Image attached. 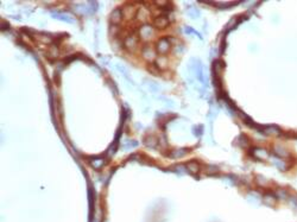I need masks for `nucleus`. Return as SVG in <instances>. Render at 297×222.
<instances>
[{
  "label": "nucleus",
  "mask_w": 297,
  "mask_h": 222,
  "mask_svg": "<svg viewBox=\"0 0 297 222\" xmlns=\"http://www.w3.org/2000/svg\"><path fill=\"white\" fill-rule=\"evenodd\" d=\"M125 45H126V48H129V49H133L136 45H137V39L134 38L133 36H129L126 39H125Z\"/></svg>",
  "instance_id": "7ed1b4c3"
},
{
  "label": "nucleus",
  "mask_w": 297,
  "mask_h": 222,
  "mask_svg": "<svg viewBox=\"0 0 297 222\" xmlns=\"http://www.w3.org/2000/svg\"><path fill=\"white\" fill-rule=\"evenodd\" d=\"M143 54H144V57L145 58H151V57L153 58V57H155V52H152V51H151V49H145Z\"/></svg>",
  "instance_id": "0eeeda50"
},
{
  "label": "nucleus",
  "mask_w": 297,
  "mask_h": 222,
  "mask_svg": "<svg viewBox=\"0 0 297 222\" xmlns=\"http://www.w3.org/2000/svg\"><path fill=\"white\" fill-rule=\"evenodd\" d=\"M121 19V12L119 10H116L113 13H112V22L113 23H119Z\"/></svg>",
  "instance_id": "39448f33"
},
{
  "label": "nucleus",
  "mask_w": 297,
  "mask_h": 222,
  "mask_svg": "<svg viewBox=\"0 0 297 222\" xmlns=\"http://www.w3.org/2000/svg\"><path fill=\"white\" fill-rule=\"evenodd\" d=\"M169 49H170V41H168V39H160L157 44V50L160 54L167 52Z\"/></svg>",
  "instance_id": "f257e3e1"
},
{
  "label": "nucleus",
  "mask_w": 297,
  "mask_h": 222,
  "mask_svg": "<svg viewBox=\"0 0 297 222\" xmlns=\"http://www.w3.org/2000/svg\"><path fill=\"white\" fill-rule=\"evenodd\" d=\"M140 35H142V37L143 38H149V37H151V35H152V30H151V28L150 26H147V25H145L144 28L142 29V31H140Z\"/></svg>",
  "instance_id": "20e7f679"
},
{
  "label": "nucleus",
  "mask_w": 297,
  "mask_h": 222,
  "mask_svg": "<svg viewBox=\"0 0 297 222\" xmlns=\"http://www.w3.org/2000/svg\"><path fill=\"white\" fill-rule=\"evenodd\" d=\"M168 24H169V20H168L167 17H164V15H160L158 18H156V20H155V25L158 29H164L165 26H168Z\"/></svg>",
  "instance_id": "f03ea898"
},
{
  "label": "nucleus",
  "mask_w": 297,
  "mask_h": 222,
  "mask_svg": "<svg viewBox=\"0 0 297 222\" xmlns=\"http://www.w3.org/2000/svg\"><path fill=\"white\" fill-rule=\"evenodd\" d=\"M156 63H157V64L159 65L160 68H163V67H167L168 61H167V58H164V57H162V58H157V61H156Z\"/></svg>",
  "instance_id": "423d86ee"
}]
</instances>
